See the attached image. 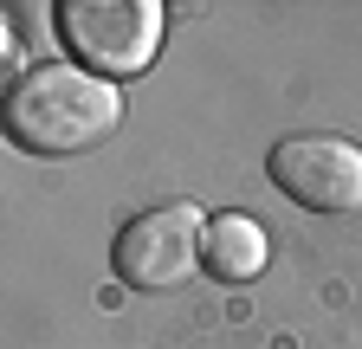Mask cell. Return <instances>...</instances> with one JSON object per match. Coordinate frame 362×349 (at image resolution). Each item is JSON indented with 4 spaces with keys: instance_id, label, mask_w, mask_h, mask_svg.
<instances>
[{
    "instance_id": "obj_5",
    "label": "cell",
    "mask_w": 362,
    "mask_h": 349,
    "mask_svg": "<svg viewBox=\"0 0 362 349\" xmlns=\"http://www.w3.org/2000/svg\"><path fill=\"white\" fill-rule=\"evenodd\" d=\"M272 259V239L252 213H214L207 220V259L201 266L214 272V285H252Z\"/></svg>"
},
{
    "instance_id": "obj_2",
    "label": "cell",
    "mask_w": 362,
    "mask_h": 349,
    "mask_svg": "<svg viewBox=\"0 0 362 349\" xmlns=\"http://www.w3.org/2000/svg\"><path fill=\"white\" fill-rule=\"evenodd\" d=\"M162 7L156 0H65L59 7V39L78 52L84 71L98 78H136L149 71V59L162 52Z\"/></svg>"
},
{
    "instance_id": "obj_3",
    "label": "cell",
    "mask_w": 362,
    "mask_h": 349,
    "mask_svg": "<svg viewBox=\"0 0 362 349\" xmlns=\"http://www.w3.org/2000/svg\"><path fill=\"white\" fill-rule=\"evenodd\" d=\"M201 259H207V213L194 201H168V207L136 213L110 246V266L129 291H175L194 278Z\"/></svg>"
},
{
    "instance_id": "obj_4",
    "label": "cell",
    "mask_w": 362,
    "mask_h": 349,
    "mask_svg": "<svg viewBox=\"0 0 362 349\" xmlns=\"http://www.w3.org/2000/svg\"><path fill=\"white\" fill-rule=\"evenodd\" d=\"M265 168L279 182V194L310 213H356L362 207V149L343 136H285Z\"/></svg>"
},
{
    "instance_id": "obj_1",
    "label": "cell",
    "mask_w": 362,
    "mask_h": 349,
    "mask_svg": "<svg viewBox=\"0 0 362 349\" xmlns=\"http://www.w3.org/2000/svg\"><path fill=\"white\" fill-rule=\"evenodd\" d=\"M123 123V91L84 65H33L7 84V136L33 155H84Z\"/></svg>"
}]
</instances>
